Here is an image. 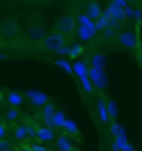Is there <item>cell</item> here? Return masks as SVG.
<instances>
[{
  "mask_svg": "<svg viewBox=\"0 0 142 151\" xmlns=\"http://www.w3.org/2000/svg\"><path fill=\"white\" fill-rule=\"evenodd\" d=\"M0 30H2V35H4V37L12 39L17 32H18V27H17V24H15V22H12V20H5L4 24H2Z\"/></svg>",
  "mask_w": 142,
  "mask_h": 151,
  "instance_id": "obj_9",
  "label": "cell"
},
{
  "mask_svg": "<svg viewBox=\"0 0 142 151\" xmlns=\"http://www.w3.org/2000/svg\"><path fill=\"white\" fill-rule=\"evenodd\" d=\"M89 69H90V65L85 60H75L74 62V74L77 77H82V76L89 74Z\"/></svg>",
  "mask_w": 142,
  "mask_h": 151,
  "instance_id": "obj_12",
  "label": "cell"
},
{
  "mask_svg": "<svg viewBox=\"0 0 142 151\" xmlns=\"http://www.w3.org/2000/svg\"><path fill=\"white\" fill-rule=\"evenodd\" d=\"M18 116H20V111L17 108H10L7 111V121H17Z\"/></svg>",
  "mask_w": 142,
  "mask_h": 151,
  "instance_id": "obj_27",
  "label": "cell"
},
{
  "mask_svg": "<svg viewBox=\"0 0 142 151\" xmlns=\"http://www.w3.org/2000/svg\"><path fill=\"white\" fill-rule=\"evenodd\" d=\"M20 151H32V148H30V146H25V148H22Z\"/></svg>",
  "mask_w": 142,
  "mask_h": 151,
  "instance_id": "obj_34",
  "label": "cell"
},
{
  "mask_svg": "<svg viewBox=\"0 0 142 151\" xmlns=\"http://www.w3.org/2000/svg\"><path fill=\"white\" fill-rule=\"evenodd\" d=\"M64 44H65V35H62V34H59V32L50 34V35L44 37V40H42L44 49L52 50V52H57L60 47H64Z\"/></svg>",
  "mask_w": 142,
  "mask_h": 151,
  "instance_id": "obj_2",
  "label": "cell"
},
{
  "mask_svg": "<svg viewBox=\"0 0 142 151\" xmlns=\"http://www.w3.org/2000/svg\"><path fill=\"white\" fill-rule=\"evenodd\" d=\"M110 151H120V148H119V145H117V143H112V148H110Z\"/></svg>",
  "mask_w": 142,
  "mask_h": 151,
  "instance_id": "obj_33",
  "label": "cell"
},
{
  "mask_svg": "<svg viewBox=\"0 0 142 151\" xmlns=\"http://www.w3.org/2000/svg\"><path fill=\"white\" fill-rule=\"evenodd\" d=\"M112 5H115V7H119V9H126L129 4H127V0H112L110 2Z\"/></svg>",
  "mask_w": 142,
  "mask_h": 151,
  "instance_id": "obj_29",
  "label": "cell"
},
{
  "mask_svg": "<svg viewBox=\"0 0 142 151\" xmlns=\"http://www.w3.org/2000/svg\"><path fill=\"white\" fill-rule=\"evenodd\" d=\"M87 14L90 15V19L92 20H97V19H100L102 17V14L104 12L100 10V5H99L97 2H89V5H87Z\"/></svg>",
  "mask_w": 142,
  "mask_h": 151,
  "instance_id": "obj_13",
  "label": "cell"
},
{
  "mask_svg": "<svg viewBox=\"0 0 142 151\" xmlns=\"http://www.w3.org/2000/svg\"><path fill=\"white\" fill-rule=\"evenodd\" d=\"M89 77H90L94 87H97V89H100V91L105 89V86H107V77H105L104 67L90 65V69H89Z\"/></svg>",
  "mask_w": 142,
  "mask_h": 151,
  "instance_id": "obj_1",
  "label": "cell"
},
{
  "mask_svg": "<svg viewBox=\"0 0 142 151\" xmlns=\"http://www.w3.org/2000/svg\"><path fill=\"white\" fill-rule=\"evenodd\" d=\"M12 143L10 141H7V138H4V139H0V151H12Z\"/></svg>",
  "mask_w": 142,
  "mask_h": 151,
  "instance_id": "obj_28",
  "label": "cell"
},
{
  "mask_svg": "<svg viewBox=\"0 0 142 151\" xmlns=\"http://www.w3.org/2000/svg\"><path fill=\"white\" fill-rule=\"evenodd\" d=\"M55 65H57V67H60V69H64L67 74H74V64H70L69 60L57 59V60H55Z\"/></svg>",
  "mask_w": 142,
  "mask_h": 151,
  "instance_id": "obj_20",
  "label": "cell"
},
{
  "mask_svg": "<svg viewBox=\"0 0 142 151\" xmlns=\"http://www.w3.org/2000/svg\"><path fill=\"white\" fill-rule=\"evenodd\" d=\"M35 2H47V0H35Z\"/></svg>",
  "mask_w": 142,
  "mask_h": 151,
  "instance_id": "obj_39",
  "label": "cell"
},
{
  "mask_svg": "<svg viewBox=\"0 0 142 151\" xmlns=\"http://www.w3.org/2000/svg\"><path fill=\"white\" fill-rule=\"evenodd\" d=\"M110 133H112V134H114V138H115V136L126 134V129H124V126H122V124H119L117 121H112V123H110Z\"/></svg>",
  "mask_w": 142,
  "mask_h": 151,
  "instance_id": "obj_22",
  "label": "cell"
},
{
  "mask_svg": "<svg viewBox=\"0 0 142 151\" xmlns=\"http://www.w3.org/2000/svg\"><path fill=\"white\" fill-rule=\"evenodd\" d=\"M75 20H77V24H79V25H85V24H89L92 19H90V15H89L87 12H79V14H77V17H75Z\"/></svg>",
  "mask_w": 142,
  "mask_h": 151,
  "instance_id": "obj_24",
  "label": "cell"
},
{
  "mask_svg": "<svg viewBox=\"0 0 142 151\" xmlns=\"http://www.w3.org/2000/svg\"><path fill=\"white\" fill-rule=\"evenodd\" d=\"M137 0H127V4H136Z\"/></svg>",
  "mask_w": 142,
  "mask_h": 151,
  "instance_id": "obj_36",
  "label": "cell"
},
{
  "mask_svg": "<svg viewBox=\"0 0 142 151\" xmlns=\"http://www.w3.org/2000/svg\"><path fill=\"white\" fill-rule=\"evenodd\" d=\"M27 97L30 99V104L33 108H44L45 104L49 103V96L45 92H38V91H28Z\"/></svg>",
  "mask_w": 142,
  "mask_h": 151,
  "instance_id": "obj_6",
  "label": "cell"
},
{
  "mask_svg": "<svg viewBox=\"0 0 142 151\" xmlns=\"http://www.w3.org/2000/svg\"><path fill=\"white\" fill-rule=\"evenodd\" d=\"M95 111H97V116L100 119L102 124H109L110 123V118H109V111H107V101L100 99L99 97L95 101Z\"/></svg>",
  "mask_w": 142,
  "mask_h": 151,
  "instance_id": "obj_7",
  "label": "cell"
},
{
  "mask_svg": "<svg viewBox=\"0 0 142 151\" xmlns=\"http://www.w3.org/2000/svg\"><path fill=\"white\" fill-rule=\"evenodd\" d=\"M55 113H57V109H55V104H52V103H47L42 108V118H44L45 124H50L52 126V118H54Z\"/></svg>",
  "mask_w": 142,
  "mask_h": 151,
  "instance_id": "obj_11",
  "label": "cell"
},
{
  "mask_svg": "<svg viewBox=\"0 0 142 151\" xmlns=\"http://www.w3.org/2000/svg\"><path fill=\"white\" fill-rule=\"evenodd\" d=\"M65 121H67L65 114L62 113V111H57V113L54 114V118H52V126H54V128H64Z\"/></svg>",
  "mask_w": 142,
  "mask_h": 151,
  "instance_id": "obj_17",
  "label": "cell"
},
{
  "mask_svg": "<svg viewBox=\"0 0 142 151\" xmlns=\"http://www.w3.org/2000/svg\"><path fill=\"white\" fill-rule=\"evenodd\" d=\"M105 64V55L97 52V54H94L90 57V65H95V67H104Z\"/></svg>",
  "mask_w": 142,
  "mask_h": 151,
  "instance_id": "obj_21",
  "label": "cell"
},
{
  "mask_svg": "<svg viewBox=\"0 0 142 151\" xmlns=\"http://www.w3.org/2000/svg\"><path fill=\"white\" fill-rule=\"evenodd\" d=\"M7 134H9V129H7V126H5V124L0 123V139L7 138Z\"/></svg>",
  "mask_w": 142,
  "mask_h": 151,
  "instance_id": "obj_31",
  "label": "cell"
},
{
  "mask_svg": "<svg viewBox=\"0 0 142 151\" xmlns=\"http://www.w3.org/2000/svg\"><path fill=\"white\" fill-rule=\"evenodd\" d=\"M28 35H30V39H33V40H44V30L40 27H33L28 30Z\"/></svg>",
  "mask_w": 142,
  "mask_h": 151,
  "instance_id": "obj_23",
  "label": "cell"
},
{
  "mask_svg": "<svg viewBox=\"0 0 142 151\" xmlns=\"http://www.w3.org/2000/svg\"><path fill=\"white\" fill-rule=\"evenodd\" d=\"M79 81H80V86H82L84 92H85L87 96H92V92H94V84H92V81H90L89 74L82 76V77H79Z\"/></svg>",
  "mask_w": 142,
  "mask_h": 151,
  "instance_id": "obj_15",
  "label": "cell"
},
{
  "mask_svg": "<svg viewBox=\"0 0 142 151\" xmlns=\"http://www.w3.org/2000/svg\"><path fill=\"white\" fill-rule=\"evenodd\" d=\"M57 148H59V151H74V145L65 134H60L57 138Z\"/></svg>",
  "mask_w": 142,
  "mask_h": 151,
  "instance_id": "obj_14",
  "label": "cell"
},
{
  "mask_svg": "<svg viewBox=\"0 0 142 151\" xmlns=\"http://www.w3.org/2000/svg\"><path fill=\"white\" fill-rule=\"evenodd\" d=\"M119 44L126 49H136L139 45V39L132 30H126L119 35Z\"/></svg>",
  "mask_w": 142,
  "mask_h": 151,
  "instance_id": "obj_5",
  "label": "cell"
},
{
  "mask_svg": "<svg viewBox=\"0 0 142 151\" xmlns=\"http://www.w3.org/2000/svg\"><path fill=\"white\" fill-rule=\"evenodd\" d=\"M37 138L38 141H42V143H50L52 139H55V131L52 128H38L37 131Z\"/></svg>",
  "mask_w": 142,
  "mask_h": 151,
  "instance_id": "obj_10",
  "label": "cell"
},
{
  "mask_svg": "<svg viewBox=\"0 0 142 151\" xmlns=\"http://www.w3.org/2000/svg\"><path fill=\"white\" fill-rule=\"evenodd\" d=\"M5 99H7V104H9L10 108H20L23 104V96L17 91H9Z\"/></svg>",
  "mask_w": 142,
  "mask_h": 151,
  "instance_id": "obj_8",
  "label": "cell"
},
{
  "mask_svg": "<svg viewBox=\"0 0 142 151\" xmlns=\"http://www.w3.org/2000/svg\"><path fill=\"white\" fill-rule=\"evenodd\" d=\"M62 129L65 131V134H69V136H77L79 134V128H77V124L74 123L72 119H67Z\"/></svg>",
  "mask_w": 142,
  "mask_h": 151,
  "instance_id": "obj_16",
  "label": "cell"
},
{
  "mask_svg": "<svg viewBox=\"0 0 142 151\" xmlns=\"http://www.w3.org/2000/svg\"><path fill=\"white\" fill-rule=\"evenodd\" d=\"M4 59H7V55H2V54H0V60H4Z\"/></svg>",
  "mask_w": 142,
  "mask_h": 151,
  "instance_id": "obj_37",
  "label": "cell"
},
{
  "mask_svg": "<svg viewBox=\"0 0 142 151\" xmlns=\"http://www.w3.org/2000/svg\"><path fill=\"white\" fill-rule=\"evenodd\" d=\"M74 151H75V150H74Z\"/></svg>",
  "mask_w": 142,
  "mask_h": 151,
  "instance_id": "obj_40",
  "label": "cell"
},
{
  "mask_svg": "<svg viewBox=\"0 0 142 151\" xmlns=\"http://www.w3.org/2000/svg\"><path fill=\"white\" fill-rule=\"evenodd\" d=\"M77 32H79V37H80V40H84V42H87V40L94 39V35L97 34V27H95V22L90 20L89 24H85V25H79Z\"/></svg>",
  "mask_w": 142,
  "mask_h": 151,
  "instance_id": "obj_4",
  "label": "cell"
},
{
  "mask_svg": "<svg viewBox=\"0 0 142 151\" xmlns=\"http://www.w3.org/2000/svg\"><path fill=\"white\" fill-rule=\"evenodd\" d=\"M2 99H4V91L0 89V101H2Z\"/></svg>",
  "mask_w": 142,
  "mask_h": 151,
  "instance_id": "obj_35",
  "label": "cell"
},
{
  "mask_svg": "<svg viewBox=\"0 0 142 151\" xmlns=\"http://www.w3.org/2000/svg\"><path fill=\"white\" fill-rule=\"evenodd\" d=\"M82 52H84L82 45H77V44H75L74 47H70V49H69V54H67V55H69L70 59H75V57H79V55L82 54Z\"/></svg>",
  "mask_w": 142,
  "mask_h": 151,
  "instance_id": "obj_26",
  "label": "cell"
},
{
  "mask_svg": "<svg viewBox=\"0 0 142 151\" xmlns=\"http://www.w3.org/2000/svg\"><path fill=\"white\" fill-rule=\"evenodd\" d=\"M95 27H97V30H104V29L110 27V20H109V15L107 14H102V17L100 19H97L95 20Z\"/></svg>",
  "mask_w": 142,
  "mask_h": 151,
  "instance_id": "obj_19",
  "label": "cell"
},
{
  "mask_svg": "<svg viewBox=\"0 0 142 151\" xmlns=\"http://www.w3.org/2000/svg\"><path fill=\"white\" fill-rule=\"evenodd\" d=\"M124 17H126V19H134V9L127 5L126 9H124Z\"/></svg>",
  "mask_w": 142,
  "mask_h": 151,
  "instance_id": "obj_30",
  "label": "cell"
},
{
  "mask_svg": "<svg viewBox=\"0 0 142 151\" xmlns=\"http://www.w3.org/2000/svg\"><path fill=\"white\" fill-rule=\"evenodd\" d=\"M75 24L77 20L72 15H64L57 22V32L62 34V35H70L74 32V29H75Z\"/></svg>",
  "mask_w": 142,
  "mask_h": 151,
  "instance_id": "obj_3",
  "label": "cell"
},
{
  "mask_svg": "<svg viewBox=\"0 0 142 151\" xmlns=\"http://www.w3.org/2000/svg\"><path fill=\"white\" fill-rule=\"evenodd\" d=\"M107 111H109V118H110V123L117 119V108H115V103L114 101H107Z\"/></svg>",
  "mask_w": 142,
  "mask_h": 151,
  "instance_id": "obj_25",
  "label": "cell"
},
{
  "mask_svg": "<svg viewBox=\"0 0 142 151\" xmlns=\"http://www.w3.org/2000/svg\"><path fill=\"white\" fill-rule=\"evenodd\" d=\"M139 49L142 50V39H141V42H139Z\"/></svg>",
  "mask_w": 142,
  "mask_h": 151,
  "instance_id": "obj_38",
  "label": "cell"
},
{
  "mask_svg": "<svg viewBox=\"0 0 142 151\" xmlns=\"http://www.w3.org/2000/svg\"><path fill=\"white\" fill-rule=\"evenodd\" d=\"M30 148H32V151H47V148L42 145H32Z\"/></svg>",
  "mask_w": 142,
  "mask_h": 151,
  "instance_id": "obj_32",
  "label": "cell"
},
{
  "mask_svg": "<svg viewBox=\"0 0 142 151\" xmlns=\"http://www.w3.org/2000/svg\"><path fill=\"white\" fill-rule=\"evenodd\" d=\"M13 136H15V139L18 141H23L28 138V128L27 126H17L15 129H13Z\"/></svg>",
  "mask_w": 142,
  "mask_h": 151,
  "instance_id": "obj_18",
  "label": "cell"
}]
</instances>
